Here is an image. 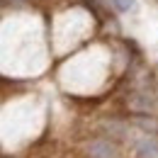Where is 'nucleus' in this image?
<instances>
[{"mask_svg":"<svg viewBox=\"0 0 158 158\" xmlns=\"http://www.w3.org/2000/svg\"><path fill=\"white\" fill-rule=\"evenodd\" d=\"M127 105H129L131 112H139V114H153V112H158V100H156V95L148 93V90L134 93L131 98L127 100Z\"/></svg>","mask_w":158,"mask_h":158,"instance_id":"obj_1","label":"nucleus"},{"mask_svg":"<svg viewBox=\"0 0 158 158\" xmlns=\"http://www.w3.org/2000/svg\"><path fill=\"white\" fill-rule=\"evenodd\" d=\"M12 2H20V0H12Z\"/></svg>","mask_w":158,"mask_h":158,"instance_id":"obj_5","label":"nucleus"},{"mask_svg":"<svg viewBox=\"0 0 158 158\" xmlns=\"http://www.w3.org/2000/svg\"><path fill=\"white\" fill-rule=\"evenodd\" d=\"M114 2V7H117L119 12H131V10H136V0H112Z\"/></svg>","mask_w":158,"mask_h":158,"instance_id":"obj_4","label":"nucleus"},{"mask_svg":"<svg viewBox=\"0 0 158 158\" xmlns=\"http://www.w3.org/2000/svg\"><path fill=\"white\" fill-rule=\"evenodd\" d=\"M88 156L90 158H119V148L107 139H95L88 143Z\"/></svg>","mask_w":158,"mask_h":158,"instance_id":"obj_2","label":"nucleus"},{"mask_svg":"<svg viewBox=\"0 0 158 158\" xmlns=\"http://www.w3.org/2000/svg\"><path fill=\"white\" fill-rule=\"evenodd\" d=\"M136 151L143 158H158V136L143 134V136L136 141Z\"/></svg>","mask_w":158,"mask_h":158,"instance_id":"obj_3","label":"nucleus"}]
</instances>
